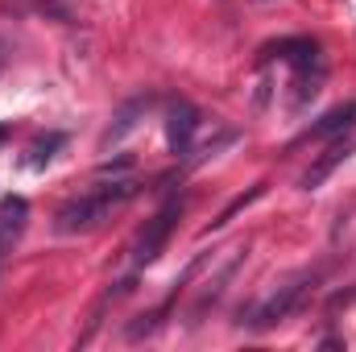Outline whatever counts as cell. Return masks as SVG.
Segmentation results:
<instances>
[{
  "instance_id": "13",
  "label": "cell",
  "mask_w": 356,
  "mask_h": 352,
  "mask_svg": "<svg viewBox=\"0 0 356 352\" xmlns=\"http://www.w3.org/2000/svg\"><path fill=\"white\" fill-rule=\"evenodd\" d=\"M0 141H8V125H0Z\"/></svg>"
},
{
  "instance_id": "11",
  "label": "cell",
  "mask_w": 356,
  "mask_h": 352,
  "mask_svg": "<svg viewBox=\"0 0 356 352\" xmlns=\"http://www.w3.org/2000/svg\"><path fill=\"white\" fill-rule=\"evenodd\" d=\"M141 108H145V99H133V104H124V108H120V112H116V125H112V129H108V137H104V145H108V141H120V137H124V133H129V129H133V125H137V120H133V116H137V112H141Z\"/></svg>"
},
{
  "instance_id": "2",
  "label": "cell",
  "mask_w": 356,
  "mask_h": 352,
  "mask_svg": "<svg viewBox=\"0 0 356 352\" xmlns=\"http://www.w3.org/2000/svg\"><path fill=\"white\" fill-rule=\"evenodd\" d=\"M319 282V273H302V278H294V282H286V286H277L273 294H269L266 303L253 311V319H249V328H257V332H269V328H277L282 319H290L298 307H302V298L311 294V286Z\"/></svg>"
},
{
  "instance_id": "8",
  "label": "cell",
  "mask_w": 356,
  "mask_h": 352,
  "mask_svg": "<svg viewBox=\"0 0 356 352\" xmlns=\"http://www.w3.org/2000/svg\"><path fill=\"white\" fill-rule=\"evenodd\" d=\"M261 195H266V182H253L249 191H241V195H236V199H232V203H228V207H224V211H220V216H216V220L207 224V228H203V237H207V232H220L224 224H232V216H241L245 207H253V203H257Z\"/></svg>"
},
{
  "instance_id": "1",
  "label": "cell",
  "mask_w": 356,
  "mask_h": 352,
  "mask_svg": "<svg viewBox=\"0 0 356 352\" xmlns=\"http://www.w3.org/2000/svg\"><path fill=\"white\" fill-rule=\"evenodd\" d=\"M133 195H137V182H133V178H116V182L91 191L83 199H71L67 207H58L54 232H63V237H71V232H91V228H99V224L108 220L112 207H120V203L133 199Z\"/></svg>"
},
{
  "instance_id": "4",
  "label": "cell",
  "mask_w": 356,
  "mask_h": 352,
  "mask_svg": "<svg viewBox=\"0 0 356 352\" xmlns=\"http://www.w3.org/2000/svg\"><path fill=\"white\" fill-rule=\"evenodd\" d=\"M269 58H282L298 75H307L311 67H319V42L315 38H277V42L261 46V63H269Z\"/></svg>"
},
{
  "instance_id": "5",
  "label": "cell",
  "mask_w": 356,
  "mask_h": 352,
  "mask_svg": "<svg viewBox=\"0 0 356 352\" xmlns=\"http://www.w3.org/2000/svg\"><path fill=\"white\" fill-rule=\"evenodd\" d=\"M195 133H199V112L191 104H175L170 108V120H166V145H170L175 158H186L191 154Z\"/></svg>"
},
{
  "instance_id": "12",
  "label": "cell",
  "mask_w": 356,
  "mask_h": 352,
  "mask_svg": "<svg viewBox=\"0 0 356 352\" xmlns=\"http://www.w3.org/2000/svg\"><path fill=\"white\" fill-rule=\"evenodd\" d=\"M8 54H13V50H8V42H4V38H0V71H4V67H8Z\"/></svg>"
},
{
  "instance_id": "3",
  "label": "cell",
  "mask_w": 356,
  "mask_h": 352,
  "mask_svg": "<svg viewBox=\"0 0 356 352\" xmlns=\"http://www.w3.org/2000/svg\"><path fill=\"white\" fill-rule=\"evenodd\" d=\"M182 211H186V199H170L154 220H145V228H141V237H137V245H133V262L154 265L158 257H162V249L170 245L178 220H182Z\"/></svg>"
},
{
  "instance_id": "9",
  "label": "cell",
  "mask_w": 356,
  "mask_h": 352,
  "mask_svg": "<svg viewBox=\"0 0 356 352\" xmlns=\"http://www.w3.org/2000/svg\"><path fill=\"white\" fill-rule=\"evenodd\" d=\"M67 145V133H46V137H38L33 145H29V158H25V166L29 170H42L46 162H54V154Z\"/></svg>"
},
{
  "instance_id": "6",
  "label": "cell",
  "mask_w": 356,
  "mask_h": 352,
  "mask_svg": "<svg viewBox=\"0 0 356 352\" xmlns=\"http://www.w3.org/2000/svg\"><path fill=\"white\" fill-rule=\"evenodd\" d=\"M356 129V99H344V104H336L332 112H323L307 133H302V141H332V137H344V133H353Z\"/></svg>"
},
{
  "instance_id": "7",
  "label": "cell",
  "mask_w": 356,
  "mask_h": 352,
  "mask_svg": "<svg viewBox=\"0 0 356 352\" xmlns=\"http://www.w3.org/2000/svg\"><path fill=\"white\" fill-rule=\"evenodd\" d=\"M353 154H356V141H344V137H336V145H332L327 154H319V158H315V166H311L307 175L298 178V186H302V191H319L327 178L336 175V166H344Z\"/></svg>"
},
{
  "instance_id": "10",
  "label": "cell",
  "mask_w": 356,
  "mask_h": 352,
  "mask_svg": "<svg viewBox=\"0 0 356 352\" xmlns=\"http://www.w3.org/2000/svg\"><path fill=\"white\" fill-rule=\"evenodd\" d=\"M25 216H29V203H25L21 195H13V199L0 203V228H4V232H21V228H25Z\"/></svg>"
}]
</instances>
